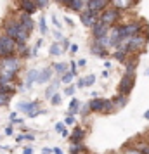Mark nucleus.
<instances>
[{
  "mask_svg": "<svg viewBox=\"0 0 149 154\" xmlns=\"http://www.w3.org/2000/svg\"><path fill=\"white\" fill-rule=\"evenodd\" d=\"M4 33H7L9 36H12L17 43H26L29 38V31L24 26L19 19H12V21H5L4 23Z\"/></svg>",
  "mask_w": 149,
  "mask_h": 154,
  "instance_id": "1",
  "label": "nucleus"
},
{
  "mask_svg": "<svg viewBox=\"0 0 149 154\" xmlns=\"http://www.w3.org/2000/svg\"><path fill=\"white\" fill-rule=\"evenodd\" d=\"M17 52V42L7 33H0V57L16 56Z\"/></svg>",
  "mask_w": 149,
  "mask_h": 154,
  "instance_id": "2",
  "label": "nucleus"
},
{
  "mask_svg": "<svg viewBox=\"0 0 149 154\" xmlns=\"http://www.w3.org/2000/svg\"><path fill=\"white\" fill-rule=\"evenodd\" d=\"M19 68H21V57L9 56L0 59V73H14V75H17Z\"/></svg>",
  "mask_w": 149,
  "mask_h": 154,
  "instance_id": "3",
  "label": "nucleus"
},
{
  "mask_svg": "<svg viewBox=\"0 0 149 154\" xmlns=\"http://www.w3.org/2000/svg\"><path fill=\"white\" fill-rule=\"evenodd\" d=\"M17 107H19V111L24 112L28 118H35V116H38V114H42V109H40V102L38 100H33V102H26V100H23V102H19L17 104Z\"/></svg>",
  "mask_w": 149,
  "mask_h": 154,
  "instance_id": "4",
  "label": "nucleus"
},
{
  "mask_svg": "<svg viewBox=\"0 0 149 154\" xmlns=\"http://www.w3.org/2000/svg\"><path fill=\"white\" fill-rule=\"evenodd\" d=\"M120 16H121V11L120 9H116V7H107L104 9L102 12H101V21L102 23H106V24H109V26H114L116 24V21L120 19Z\"/></svg>",
  "mask_w": 149,
  "mask_h": 154,
  "instance_id": "5",
  "label": "nucleus"
},
{
  "mask_svg": "<svg viewBox=\"0 0 149 154\" xmlns=\"http://www.w3.org/2000/svg\"><path fill=\"white\" fill-rule=\"evenodd\" d=\"M146 23L142 21V19H139V21H128L125 23V24H120V29L121 33H123V36L127 38V36H132L135 35V33H139V31H142V26H144Z\"/></svg>",
  "mask_w": 149,
  "mask_h": 154,
  "instance_id": "6",
  "label": "nucleus"
},
{
  "mask_svg": "<svg viewBox=\"0 0 149 154\" xmlns=\"http://www.w3.org/2000/svg\"><path fill=\"white\" fill-rule=\"evenodd\" d=\"M135 85V75H123V78L120 80V83H118V94L121 95H130V92L134 88Z\"/></svg>",
  "mask_w": 149,
  "mask_h": 154,
  "instance_id": "7",
  "label": "nucleus"
},
{
  "mask_svg": "<svg viewBox=\"0 0 149 154\" xmlns=\"http://www.w3.org/2000/svg\"><path fill=\"white\" fill-rule=\"evenodd\" d=\"M99 17H101V14L95 12V11H92V9H87V11H82L80 12V21L87 28H92L94 24L99 21Z\"/></svg>",
  "mask_w": 149,
  "mask_h": 154,
  "instance_id": "8",
  "label": "nucleus"
},
{
  "mask_svg": "<svg viewBox=\"0 0 149 154\" xmlns=\"http://www.w3.org/2000/svg\"><path fill=\"white\" fill-rule=\"evenodd\" d=\"M90 29H92V36H94V38H101V36H104V35H107V33H109L111 26H109V24H106V23H102L99 19V21L95 23Z\"/></svg>",
  "mask_w": 149,
  "mask_h": 154,
  "instance_id": "9",
  "label": "nucleus"
},
{
  "mask_svg": "<svg viewBox=\"0 0 149 154\" xmlns=\"http://www.w3.org/2000/svg\"><path fill=\"white\" fill-rule=\"evenodd\" d=\"M113 0H87V9H92L95 12H102L104 9H107V5L111 4Z\"/></svg>",
  "mask_w": 149,
  "mask_h": 154,
  "instance_id": "10",
  "label": "nucleus"
},
{
  "mask_svg": "<svg viewBox=\"0 0 149 154\" xmlns=\"http://www.w3.org/2000/svg\"><path fill=\"white\" fill-rule=\"evenodd\" d=\"M19 9H21L23 12L33 16L38 11V5L35 4V0H19Z\"/></svg>",
  "mask_w": 149,
  "mask_h": 154,
  "instance_id": "11",
  "label": "nucleus"
},
{
  "mask_svg": "<svg viewBox=\"0 0 149 154\" xmlns=\"http://www.w3.org/2000/svg\"><path fill=\"white\" fill-rule=\"evenodd\" d=\"M104 100H106V99L95 97V95H94V97L88 100V106H90V112H102V107H104Z\"/></svg>",
  "mask_w": 149,
  "mask_h": 154,
  "instance_id": "12",
  "label": "nucleus"
},
{
  "mask_svg": "<svg viewBox=\"0 0 149 154\" xmlns=\"http://www.w3.org/2000/svg\"><path fill=\"white\" fill-rule=\"evenodd\" d=\"M139 0H113L111 4H113V7L120 9V11H128V9H132L137 4Z\"/></svg>",
  "mask_w": 149,
  "mask_h": 154,
  "instance_id": "13",
  "label": "nucleus"
},
{
  "mask_svg": "<svg viewBox=\"0 0 149 154\" xmlns=\"http://www.w3.org/2000/svg\"><path fill=\"white\" fill-rule=\"evenodd\" d=\"M83 139H85V128L75 126L70 135V142H83Z\"/></svg>",
  "mask_w": 149,
  "mask_h": 154,
  "instance_id": "14",
  "label": "nucleus"
},
{
  "mask_svg": "<svg viewBox=\"0 0 149 154\" xmlns=\"http://www.w3.org/2000/svg\"><path fill=\"white\" fill-rule=\"evenodd\" d=\"M90 50H92L95 56H99L101 59H106L107 57V49L106 47H102V45H101L99 42H95V40H94L92 45H90Z\"/></svg>",
  "mask_w": 149,
  "mask_h": 154,
  "instance_id": "15",
  "label": "nucleus"
},
{
  "mask_svg": "<svg viewBox=\"0 0 149 154\" xmlns=\"http://www.w3.org/2000/svg\"><path fill=\"white\" fill-rule=\"evenodd\" d=\"M52 71H54V68H52V69H50V68L40 69V76H38V82H36V83H50V82H52Z\"/></svg>",
  "mask_w": 149,
  "mask_h": 154,
  "instance_id": "16",
  "label": "nucleus"
},
{
  "mask_svg": "<svg viewBox=\"0 0 149 154\" xmlns=\"http://www.w3.org/2000/svg\"><path fill=\"white\" fill-rule=\"evenodd\" d=\"M17 19H19V21L23 23V26H24V28L28 29V31H31V29L35 28V23H33V19H31V14H26V12H21Z\"/></svg>",
  "mask_w": 149,
  "mask_h": 154,
  "instance_id": "17",
  "label": "nucleus"
},
{
  "mask_svg": "<svg viewBox=\"0 0 149 154\" xmlns=\"http://www.w3.org/2000/svg\"><path fill=\"white\" fill-rule=\"evenodd\" d=\"M61 82H63V80H52V82H50V85L49 87H47V90H45V99H47V100H50V99H52V95H54V94H57V87H59V83H61Z\"/></svg>",
  "mask_w": 149,
  "mask_h": 154,
  "instance_id": "18",
  "label": "nucleus"
},
{
  "mask_svg": "<svg viewBox=\"0 0 149 154\" xmlns=\"http://www.w3.org/2000/svg\"><path fill=\"white\" fill-rule=\"evenodd\" d=\"M113 102H114V106H116V109H123V107L128 104V95L116 94V95L113 97Z\"/></svg>",
  "mask_w": 149,
  "mask_h": 154,
  "instance_id": "19",
  "label": "nucleus"
},
{
  "mask_svg": "<svg viewBox=\"0 0 149 154\" xmlns=\"http://www.w3.org/2000/svg\"><path fill=\"white\" fill-rule=\"evenodd\" d=\"M38 76H40V71L38 69H29L26 73V87L29 88L33 85V82H38Z\"/></svg>",
  "mask_w": 149,
  "mask_h": 154,
  "instance_id": "20",
  "label": "nucleus"
},
{
  "mask_svg": "<svg viewBox=\"0 0 149 154\" xmlns=\"http://www.w3.org/2000/svg\"><path fill=\"white\" fill-rule=\"evenodd\" d=\"M0 94H4V95H14L16 94V87L12 83H0Z\"/></svg>",
  "mask_w": 149,
  "mask_h": 154,
  "instance_id": "21",
  "label": "nucleus"
},
{
  "mask_svg": "<svg viewBox=\"0 0 149 154\" xmlns=\"http://www.w3.org/2000/svg\"><path fill=\"white\" fill-rule=\"evenodd\" d=\"M80 152H87V147L83 146V142H71L70 154H80Z\"/></svg>",
  "mask_w": 149,
  "mask_h": 154,
  "instance_id": "22",
  "label": "nucleus"
},
{
  "mask_svg": "<svg viewBox=\"0 0 149 154\" xmlns=\"http://www.w3.org/2000/svg\"><path fill=\"white\" fill-rule=\"evenodd\" d=\"M137 66H139V57H135L134 61H128L127 66H125V73H127V75H135Z\"/></svg>",
  "mask_w": 149,
  "mask_h": 154,
  "instance_id": "23",
  "label": "nucleus"
},
{
  "mask_svg": "<svg viewBox=\"0 0 149 154\" xmlns=\"http://www.w3.org/2000/svg\"><path fill=\"white\" fill-rule=\"evenodd\" d=\"M80 109H82V107H80V100H78L76 97L71 99V102H70V111H68V114H73V116H75V114H78V112H80Z\"/></svg>",
  "mask_w": 149,
  "mask_h": 154,
  "instance_id": "24",
  "label": "nucleus"
},
{
  "mask_svg": "<svg viewBox=\"0 0 149 154\" xmlns=\"http://www.w3.org/2000/svg\"><path fill=\"white\" fill-rule=\"evenodd\" d=\"M116 111V106H114L113 99H106L104 100V107H102V112L104 114H111V112Z\"/></svg>",
  "mask_w": 149,
  "mask_h": 154,
  "instance_id": "25",
  "label": "nucleus"
},
{
  "mask_svg": "<svg viewBox=\"0 0 149 154\" xmlns=\"http://www.w3.org/2000/svg\"><path fill=\"white\" fill-rule=\"evenodd\" d=\"M83 4H85V2H83V0H73V2H71L70 4V11H73V12H82V9H83Z\"/></svg>",
  "mask_w": 149,
  "mask_h": 154,
  "instance_id": "26",
  "label": "nucleus"
},
{
  "mask_svg": "<svg viewBox=\"0 0 149 154\" xmlns=\"http://www.w3.org/2000/svg\"><path fill=\"white\" fill-rule=\"evenodd\" d=\"M52 68H54V71H56L59 76H61V75H64L66 71H70V69H68V64H66V63H56V64H52Z\"/></svg>",
  "mask_w": 149,
  "mask_h": 154,
  "instance_id": "27",
  "label": "nucleus"
},
{
  "mask_svg": "<svg viewBox=\"0 0 149 154\" xmlns=\"http://www.w3.org/2000/svg\"><path fill=\"white\" fill-rule=\"evenodd\" d=\"M127 56H128V52L123 50V49H116V52H114V59H116L118 63H125V61H127Z\"/></svg>",
  "mask_w": 149,
  "mask_h": 154,
  "instance_id": "28",
  "label": "nucleus"
},
{
  "mask_svg": "<svg viewBox=\"0 0 149 154\" xmlns=\"http://www.w3.org/2000/svg\"><path fill=\"white\" fill-rule=\"evenodd\" d=\"M56 132L57 133H61V135H63V137H70L71 133L68 132V128H66V123H61V121H59V123H56Z\"/></svg>",
  "mask_w": 149,
  "mask_h": 154,
  "instance_id": "29",
  "label": "nucleus"
},
{
  "mask_svg": "<svg viewBox=\"0 0 149 154\" xmlns=\"http://www.w3.org/2000/svg\"><path fill=\"white\" fill-rule=\"evenodd\" d=\"M75 73L73 71H66L64 75H61V80H63V83H66V85H71L73 83V80H75Z\"/></svg>",
  "mask_w": 149,
  "mask_h": 154,
  "instance_id": "30",
  "label": "nucleus"
},
{
  "mask_svg": "<svg viewBox=\"0 0 149 154\" xmlns=\"http://www.w3.org/2000/svg\"><path fill=\"white\" fill-rule=\"evenodd\" d=\"M63 49L64 47H61L57 42H54L50 45V56H61V54H63Z\"/></svg>",
  "mask_w": 149,
  "mask_h": 154,
  "instance_id": "31",
  "label": "nucleus"
},
{
  "mask_svg": "<svg viewBox=\"0 0 149 154\" xmlns=\"http://www.w3.org/2000/svg\"><path fill=\"white\" fill-rule=\"evenodd\" d=\"M61 100H63V97H61V92H57V94H54V95H52V99H50V104H52V106H59V104H61Z\"/></svg>",
  "mask_w": 149,
  "mask_h": 154,
  "instance_id": "32",
  "label": "nucleus"
},
{
  "mask_svg": "<svg viewBox=\"0 0 149 154\" xmlns=\"http://www.w3.org/2000/svg\"><path fill=\"white\" fill-rule=\"evenodd\" d=\"M38 24H40V33H42V35H47V33H49V28L45 26V17H43V16L40 17Z\"/></svg>",
  "mask_w": 149,
  "mask_h": 154,
  "instance_id": "33",
  "label": "nucleus"
},
{
  "mask_svg": "<svg viewBox=\"0 0 149 154\" xmlns=\"http://www.w3.org/2000/svg\"><path fill=\"white\" fill-rule=\"evenodd\" d=\"M83 80H85V87H92V85L95 83V75H88V76H85Z\"/></svg>",
  "mask_w": 149,
  "mask_h": 154,
  "instance_id": "34",
  "label": "nucleus"
},
{
  "mask_svg": "<svg viewBox=\"0 0 149 154\" xmlns=\"http://www.w3.org/2000/svg\"><path fill=\"white\" fill-rule=\"evenodd\" d=\"M9 100H11V95H4V94H0V107H2V106H7Z\"/></svg>",
  "mask_w": 149,
  "mask_h": 154,
  "instance_id": "35",
  "label": "nucleus"
},
{
  "mask_svg": "<svg viewBox=\"0 0 149 154\" xmlns=\"http://www.w3.org/2000/svg\"><path fill=\"white\" fill-rule=\"evenodd\" d=\"M75 121H76V119H75V116H73V114H68V116H66V119H64L66 126H73V125H75Z\"/></svg>",
  "mask_w": 149,
  "mask_h": 154,
  "instance_id": "36",
  "label": "nucleus"
},
{
  "mask_svg": "<svg viewBox=\"0 0 149 154\" xmlns=\"http://www.w3.org/2000/svg\"><path fill=\"white\" fill-rule=\"evenodd\" d=\"M35 4L38 5V9H45L50 4V0H35Z\"/></svg>",
  "mask_w": 149,
  "mask_h": 154,
  "instance_id": "37",
  "label": "nucleus"
},
{
  "mask_svg": "<svg viewBox=\"0 0 149 154\" xmlns=\"http://www.w3.org/2000/svg\"><path fill=\"white\" fill-rule=\"evenodd\" d=\"M75 90H76V87H75V85L71 83V85H68V87H66V90H64V94H66V95H73V94H75Z\"/></svg>",
  "mask_w": 149,
  "mask_h": 154,
  "instance_id": "38",
  "label": "nucleus"
},
{
  "mask_svg": "<svg viewBox=\"0 0 149 154\" xmlns=\"http://www.w3.org/2000/svg\"><path fill=\"white\" fill-rule=\"evenodd\" d=\"M90 111V106H88V102H87L85 106H83V109H80V114H82V116H83V118H85L87 116V112Z\"/></svg>",
  "mask_w": 149,
  "mask_h": 154,
  "instance_id": "39",
  "label": "nucleus"
},
{
  "mask_svg": "<svg viewBox=\"0 0 149 154\" xmlns=\"http://www.w3.org/2000/svg\"><path fill=\"white\" fill-rule=\"evenodd\" d=\"M70 71H73V73H75V75H76V66H78V63H75V61H71L70 63Z\"/></svg>",
  "mask_w": 149,
  "mask_h": 154,
  "instance_id": "40",
  "label": "nucleus"
},
{
  "mask_svg": "<svg viewBox=\"0 0 149 154\" xmlns=\"http://www.w3.org/2000/svg\"><path fill=\"white\" fill-rule=\"evenodd\" d=\"M42 154H54V147H52V149H50V147H43Z\"/></svg>",
  "mask_w": 149,
  "mask_h": 154,
  "instance_id": "41",
  "label": "nucleus"
},
{
  "mask_svg": "<svg viewBox=\"0 0 149 154\" xmlns=\"http://www.w3.org/2000/svg\"><path fill=\"white\" fill-rule=\"evenodd\" d=\"M70 52H71V54H76V52H78V45H76V43H71Z\"/></svg>",
  "mask_w": 149,
  "mask_h": 154,
  "instance_id": "42",
  "label": "nucleus"
},
{
  "mask_svg": "<svg viewBox=\"0 0 149 154\" xmlns=\"http://www.w3.org/2000/svg\"><path fill=\"white\" fill-rule=\"evenodd\" d=\"M52 23L56 24V28H57V29L61 28V23H59V19H57V16H52Z\"/></svg>",
  "mask_w": 149,
  "mask_h": 154,
  "instance_id": "43",
  "label": "nucleus"
},
{
  "mask_svg": "<svg viewBox=\"0 0 149 154\" xmlns=\"http://www.w3.org/2000/svg\"><path fill=\"white\" fill-rule=\"evenodd\" d=\"M23 140H26V133H23V135H17V137H16V142H17V144L23 142Z\"/></svg>",
  "mask_w": 149,
  "mask_h": 154,
  "instance_id": "44",
  "label": "nucleus"
},
{
  "mask_svg": "<svg viewBox=\"0 0 149 154\" xmlns=\"http://www.w3.org/2000/svg\"><path fill=\"white\" fill-rule=\"evenodd\" d=\"M23 121H24V119H23V118H16V119H12L11 123H12V125H21Z\"/></svg>",
  "mask_w": 149,
  "mask_h": 154,
  "instance_id": "45",
  "label": "nucleus"
},
{
  "mask_svg": "<svg viewBox=\"0 0 149 154\" xmlns=\"http://www.w3.org/2000/svg\"><path fill=\"white\" fill-rule=\"evenodd\" d=\"M63 47H64V49H70V47H71L70 42H68V38H63Z\"/></svg>",
  "mask_w": 149,
  "mask_h": 154,
  "instance_id": "46",
  "label": "nucleus"
},
{
  "mask_svg": "<svg viewBox=\"0 0 149 154\" xmlns=\"http://www.w3.org/2000/svg\"><path fill=\"white\" fill-rule=\"evenodd\" d=\"M23 154H33V149L31 147H24L23 149Z\"/></svg>",
  "mask_w": 149,
  "mask_h": 154,
  "instance_id": "47",
  "label": "nucleus"
},
{
  "mask_svg": "<svg viewBox=\"0 0 149 154\" xmlns=\"http://www.w3.org/2000/svg\"><path fill=\"white\" fill-rule=\"evenodd\" d=\"M7 135H12V125H9L7 128H5V137Z\"/></svg>",
  "mask_w": 149,
  "mask_h": 154,
  "instance_id": "48",
  "label": "nucleus"
},
{
  "mask_svg": "<svg viewBox=\"0 0 149 154\" xmlns=\"http://www.w3.org/2000/svg\"><path fill=\"white\" fill-rule=\"evenodd\" d=\"M59 2H61L63 5H66V7H70V4L73 2V0H59Z\"/></svg>",
  "mask_w": 149,
  "mask_h": 154,
  "instance_id": "49",
  "label": "nucleus"
},
{
  "mask_svg": "<svg viewBox=\"0 0 149 154\" xmlns=\"http://www.w3.org/2000/svg\"><path fill=\"white\" fill-rule=\"evenodd\" d=\"M76 87H78V88H83V87H85V80H80L78 83H76Z\"/></svg>",
  "mask_w": 149,
  "mask_h": 154,
  "instance_id": "50",
  "label": "nucleus"
},
{
  "mask_svg": "<svg viewBox=\"0 0 149 154\" xmlns=\"http://www.w3.org/2000/svg\"><path fill=\"white\" fill-rule=\"evenodd\" d=\"M26 140H29V142L35 140V135H33V133H26Z\"/></svg>",
  "mask_w": 149,
  "mask_h": 154,
  "instance_id": "51",
  "label": "nucleus"
},
{
  "mask_svg": "<svg viewBox=\"0 0 149 154\" xmlns=\"http://www.w3.org/2000/svg\"><path fill=\"white\" fill-rule=\"evenodd\" d=\"M54 36H56L57 40H63V35H61L59 31H54Z\"/></svg>",
  "mask_w": 149,
  "mask_h": 154,
  "instance_id": "52",
  "label": "nucleus"
},
{
  "mask_svg": "<svg viewBox=\"0 0 149 154\" xmlns=\"http://www.w3.org/2000/svg\"><path fill=\"white\" fill-rule=\"evenodd\" d=\"M54 154H63V149L61 147H54Z\"/></svg>",
  "mask_w": 149,
  "mask_h": 154,
  "instance_id": "53",
  "label": "nucleus"
},
{
  "mask_svg": "<svg viewBox=\"0 0 149 154\" xmlns=\"http://www.w3.org/2000/svg\"><path fill=\"white\" fill-rule=\"evenodd\" d=\"M64 21L68 23V24H70V26H73V21H71V17H64Z\"/></svg>",
  "mask_w": 149,
  "mask_h": 154,
  "instance_id": "54",
  "label": "nucleus"
},
{
  "mask_svg": "<svg viewBox=\"0 0 149 154\" xmlns=\"http://www.w3.org/2000/svg\"><path fill=\"white\" fill-rule=\"evenodd\" d=\"M85 64H87L85 59H80V61H78V66H85Z\"/></svg>",
  "mask_w": 149,
  "mask_h": 154,
  "instance_id": "55",
  "label": "nucleus"
},
{
  "mask_svg": "<svg viewBox=\"0 0 149 154\" xmlns=\"http://www.w3.org/2000/svg\"><path fill=\"white\" fill-rule=\"evenodd\" d=\"M104 68H106V69H109V68H111V63H109V61H106V63H104Z\"/></svg>",
  "mask_w": 149,
  "mask_h": 154,
  "instance_id": "56",
  "label": "nucleus"
},
{
  "mask_svg": "<svg viewBox=\"0 0 149 154\" xmlns=\"http://www.w3.org/2000/svg\"><path fill=\"white\" fill-rule=\"evenodd\" d=\"M9 118H11V119H16V118H17V114H16V112H11V116H9Z\"/></svg>",
  "mask_w": 149,
  "mask_h": 154,
  "instance_id": "57",
  "label": "nucleus"
},
{
  "mask_svg": "<svg viewBox=\"0 0 149 154\" xmlns=\"http://www.w3.org/2000/svg\"><path fill=\"white\" fill-rule=\"evenodd\" d=\"M144 118H146V119H149V111H146V112H144Z\"/></svg>",
  "mask_w": 149,
  "mask_h": 154,
  "instance_id": "58",
  "label": "nucleus"
},
{
  "mask_svg": "<svg viewBox=\"0 0 149 154\" xmlns=\"http://www.w3.org/2000/svg\"><path fill=\"white\" fill-rule=\"evenodd\" d=\"M147 75H149V69H147Z\"/></svg>",
  "mask_w": 149,
  "mask_h": 154,
  "instance_id": "59",
  "label": "nucleus"
},
{
  "mask_svg": "<svg viewBox=\"0 0 149 154\" xmlns=\"http://www.w3.org/2000/svg\"><path fill=\"white\" fill-rule=\"evenodd\" d=\"M0 151H2V147H0Z\"/></svg>",
  "mask_w": 149,
  "mask_h": 154,
  "instance_id": "60",
  "label": "nucleus"
},
{
  "mask_svg": "<svg viewBox=\"0 0 149 154\" xmlns=\"http://www.w3.org/2000/svg\"><path fill=\"white\" fill-rule=\"evenodd\" d=\"M0 59H2V57H0Z\"/></svg>",
  "mask_w": 149,
  "mask_h": 154,
  "instance_id": "61",
  "label": "nucleus"
},
{
  "mask_svg": "<svg viewBox=\"0 0 149 154\" xmlns=\"http://www.w3.org/2000/svg\"><path fill=\"white\" fill-rule=\"evenodd\" d=\"M87 154H88V152H87Z\"/></svg>",
  "mask_w": 149,
  "mask_h": 154,
  "instance_id": "62",
  "label": "nucleus"
}]
</instances>
